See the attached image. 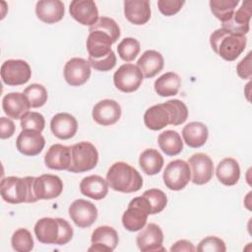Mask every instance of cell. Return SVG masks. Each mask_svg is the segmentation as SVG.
I'll use <instances>...</instances> for the list:
<instances>
[{
	"instance_id": "4316f807",
	"label": "cell",
	"mask_w": 252,
	"mask_h": 252,
	"mask_svg": "<svg viewBox=\"0 0 252 252\" xmlns=\"http://www.w3.org/2000/svg\"><path fill=\"white\" fill-rule=\"evenodd\" d=\"M163 65V57L157 50H146L137 61V66L145 78L155 77L162 70Z\"/></svg>"
},
{
	"instance_id": "7a4b0ae2",
	"label": "cell",
	"mask_w": 252,
	"mask_h": 252,
	"mask_svg": "<svg viewBox=\"0 0 252 252\" xmlns=\"http://www.w3.org/2000/svg\"><path fill=\"white\" fill-rule=\"evenodd\" d=\"M106 181L111 189L122 193L136 192L143 186V177L139 171L123 161H117L109 167Z\"/></svg>"
},
{
	"instance_id": "4fadbf2b",
	"label": "cell",
	"mask_w": 252,
	"mask_h": 252,
	"mask_svg": "<svg viewBox=\"0 0 252 252\" xmlns=\"http://www.w3.org/2000/svg\"><path fill=\"white\" fill-rule=\"evenodd\" d=\"M136 242L142 252L165 251L162 247L163 233L161 228L156 223H148L137 235Z\"/></svg>"
},
{
	"instance_id": "d4e9b609",
	"label": "cell",
	"mask_w": 252,
	"mask_h": 252,
	"mask_svg": "<svg viewBox=\"0 0 252 252\" xmlns=\"http://www.w3.org/2000/svg\"><path fill=\"white\" fill-rule=\"evenodd\" d=\"M125 18L132 24L141 26L151 18V7L148 0H126L124 1Z\"/></svg>"
},
{
	"instance_id": "cb8c5ba5",
	"label": "cell",
	"mask_w": 252,
	"mask_h": 252,
	"mask_svg": "<svg viewBox=\"0 0 252 252\" xmlns=\"http://www.w3.org/2000/svg\"><path fill=\"white\" fill-rule=\"evenodd\" d=\"M64 13V4L60 0H41L35 6L37 18L45 24H55L61 21Z\"/></svg>"
},
{
	"instance_id": "83f0119b",
	"label": "cell",
	"mask_w": 252,
	"mask_h": 252,
	"mask_svg": "<svg viewBox=\"0 0 252 252\" xmlns=\"http://www.w3.org/2000/svg\"><path fill=\"white\" fill-rule=\"evenodd\" d=\"M81 193L94 200H101L108 193V183L99 175H90L80 183Z\"/></svg>"
},
{
	"instance_id": "603a6c76",
	"label": "cell",
	"mask_w": 252,
	"mask_h": 252,
	"mask_svg": "<svg viewBox=\"0 0 252 252\" xmlns=\"http://www.w3.org/2000/svg\"><path fill=\"white\" fill-rule=\"evenodd\" d=\"M44 162L50 169L68 170L71 163V147L61 144L52 145L44 156Z\"/></svg>"
},
{
	"instance_id": "277c9868",
	"label": "cell",
	"mask_w": 252,
	"mask_h": 252,
	"mask_svg": "<svg viewBox=\"0 0 252 252\" xmlns=\"http://www.w3.org/2000/svg\"><path fill=\"white\" fill-rule=\"evenodd\" d=\"M35 177L27 176L20 178L8 176L1 181V196L4 201L10 204L34 203L37 198L34 195L33 183Z\"/></svg>"
},
{
	"instance_id": "74e56055",
	"label": "cell",
	"mask_w": 252,
	"mask_h": 252,
	"mask_svg": "<svg viewBox=\"0 0 252 252\" xmlns=\"http://www.w3.org/2000/svg\"><path fill=\"white\" fill-rule=\"evenodd\" d=\"M25 95L30 101L31 107L37 108L45 104L47 100V91L39 84H32L24 91Z\"/></svg>"
},
{
	"instance_id": "3957f363",
	"label": "cell",
	"mask_w": 252,
	"mask_h": 252,
	"mask_svg": "<svg viewBox=\"0 0 252 252\" xmlns=\"http://www.w3.org/2000/svg\"><path fill=\"white\" fill-rule=\"evenodd\" d=\"M247 38L245 35L232 33L220 28L210 35L213 50L226 61H234L245 49Z\"/></svg>"
},
{
	"instance_id": "7402d4cb",
	"label": "cell",
	"mask_w": 252,
	"mask_h": 252,
	"mask_svg": "<svg viewBox=\"0 0 252 252\" xmlns=\"http://www.w3.org/2000/svg\"><path fill=\"white\" fill-rule=\"evenodd\" d=\"M2 108L8 117L13 119H21L29 109L31 104L25 94L9 93L2 99Z\"/></svg>"
},
{
	"instance_id": "8d00e7d4",
	"label": "cell",
	"mask_w": 252,
	"mask_h": 252,
	"mask_svg": "<svg viewBox=\"0 0 252 252\" xmlns=\"http://www.w3.org/2000/svg\"><path fill=\"white\" fill-rule=\"evenodd\" d=\"M11 244L14 250L18 252H29L33 248V239L31 232L26 228L17 229L11 238Z\"/></svg>"
},
{
	"instance_id": "e0dca14e",
	"label": "cell",
	"mask_w": 252,
	"mask_h": 252,
	"mask_svg": "<svg viewBox=\"0 0 252 252\" xmlns=\"http://www.w3.org/2000/svg\"><path fill=\"white\" fill-rule=\"evenodd\" d=\"M121 116V107L113 99H102L93 108L94 120L102 126L115 124Z\"/></svg>"
},
{
	"instance_id": "ab89813d",
	"label": "cell",
	"mask_w": 252,
	"mask_h": 252,
	"mask_svg": "<svg viewBox=\"0 0 252 252\" xmlns=\"http://www.w3.org/2000/svg\"><path fill=\"white\" fill-rule=\"evenodd\" d=\"M143 196L147 198V200L150 204L151 215L158 214L166 207L167 197H166L165 193L159 189L152 188L150 190H147L144 192Z\"/></svg>"
},
{
	"instance_id": "f35d334b",
	"label": "cell",
	"mask_w": 252,
	"mask_h": 252,
	"mask_svg": "<svg viewBox=\"0 0 252 252\" xmlns=\"http://www.w3.org/2000/svg\"><path fill=\"white\" fill-rule=\"evenodd\" d=\"M141 49L140 42L133 37H126L117 46L118 55L123 61H133L139 54Z\"/></svg>"
},
{
	"instance_id": "8fae6325",
	"label": "cell",
	"mask_w": 252,
	"mask_h": 252,
	"mask_svg": "<svg viewBox=\"0 0 252 252\" xmlns=\"http://www.w3.org/2000/svg\"><path fill=\"white\" fill-rule=\"evenodd\" d=\"M69 216L74 223L81 228L91 226L97 219V209L90 201L75 200L69 207Z\"/></svg>"
},
{
	"instance_id": "d6a6232c",
	"label": "cell",
	"mask_w": 252,
	"mask_h": 252,
	"mask_svg": "<svg viewBox=\"0 0 252 252\" xmlns=\"http://www.w3.org/2000/svg\"><path fill=\"white\" fill-rule=\"evenodd\" d=\"M139 164L146 174L156 175L162 168L163 158L158 150L147 149L141 154Z\"/></svg>"
},
{
	"instance_id": "8992f818",
	"label": "cell",
	"mask_w": 252,
	"mask_h": 252,
	"mask_svg": "<svg viewBox=\"0 0 252 252\" xmlns=\"http://www.w3.org/2000/svg\"><path fill=\"white\" fill-rule=\"evenodd\" d=\"M149 215L151 207L147 198L143 195L135 197L122 216L123 226L129 231H138L146 225Z\"/></svg>"
},
{
	"instance_id": "7bdbcfd3",
	"label": "cell",
	"mask_w": 252,
	"mask_h": 252,
	"mask_svg": "<svg viewBox=\"0 0 252 252\" xmlns=\"http://www.w3.org/2000/svg\"><path fill=\"white\" fill-rule=\"evenodd\" d=\"M89 62L94 70L105 72L114 68V66L116 65V56L113 51L107 56L100 59H94L89 56Z\"/></svg>"
},
{
	"instance_id": "1f68e13d",
	"label": "cell",
	"mask_w": 252,
	"mask_h": 252,
	"mask_svg": "<svg viewBox=\"0 0 252 252\" xmlns=\"http://www.w3.org/2000/svg\"><path fill=\"white\" fill-rule=\"evenodd\" d=\"M158 143L160 150L167 156H176L183 150V142L178 132L165 130L158 135Z\"/></svg>"
},
{
	"instance_id": "ba28073f",
	"label": "cell",
	"mask_w": 252,
	"mask_h": 252,
	"mask_svg": "<svg viewBox=\"0 0 252 252\" xmlns=\"http://www.w3.org/2000/svg\"><path fill=\"white\" fill-rule=\"evenodd\" d=\"M32 76V70L25 60L9 59L1 66L2 81L8 86H21L28 83Z\"/></svg>"
},
{
	"instance_id": "6da1fadb",
	"label": "cell",
	"mask_w": 252,
	"mask_h": 252,
	"mask_svg": "<svg viewBox=\"0 0 252 252\" xmlns=\"http://www.w3.org/2000/svg\"><path fill=\"white\" fill-rule=\"evenodd\" d=\"M34 234L41 243L64 245L72 239L74 231L64 219L42 218L34 225Z\"/></svg>"
},
{
	"instance_id": "52a82bcc",
	"label": "cell",
	"mask_w": 252,
	"mask_h": 252,
	"mask_svg": "<svg viewBox=\"0 0 252 252\" xmlns=\"http://www.w3.org/2000/svg\"><path fill=\"white\" fill-rule=\"evenodd\" d=\"M163 182L165 186L173 191H179L186 187L191 178L189 164L183 159L170 161L163 171Z\"/></svg>"
},
{
	"instance_id": "44dd1931",
	"label": "cell",
	"mask_w": 252,
	"mask_h": 252,
	"mask_svg": "<svg viewBox=\"0 0 252 252\" xmlns=\"http://www.w3.org/2000/svg\"><path fill=\"white\" fill-rule=\"evenodd\" d=\"M86 44L89 56L94 59L103 58L112 52V39L108 34L100 31H94L90 32Z\"/></svg>"
},
{
	"instance_id": "f6af8a7d",
	"label": "cell",
	"mask_w": 252,
	"mask_h": 252,
	"mask_svg": "<svg viewBox=\"0 0 252 252\" xmlns=\"http://www.w3.org/2000/svg\"><path fill=\"white\" fill-rule=\"evenodd\" d=\"M237 75L243 79H251L252 72H251V52H249L246 57H244L236 66Z\"/></svg>"
},
{
	"instance_id": "7c38bea8",
	"label": "cell",
	"mask_w": 252,
	"mask_h": 252,
	"mask_svg": "<svg viewBox=\"0 0 252 252\" xmlns=\"http://www.w3.org/2000/svg\"><path fill=\"white\" fill-rule=\"evenodd\" d=\"M252 16V1L242 2L240 8L234 11L229 20L221 24V28L239 35H245L250 29V20Z\"/></svg>"
},
{
	"instance_id": "30bf717a",
	"label": "cell",
	"mask_w": 252,
	"mask_h": 252,
	"mask_svg": "<svg viewBox=\"0 0 252 252\" xmlns=\"http://www.w3.org/2000/svg\"><path fill=\"white\" fill-rule=\"evenodd\" d=\"M191 171L192 182L197 185L208 183L214 174V163L212 158L204 154L197 153L192 155L188 159Z\"/></svg>"
},
{
	"instance_id": "484cf974",
	"label": "cell",
	"mask_w": 252,
	"mask_h": 252,
	"mask_svg": "<svg viewBox=\"0 0 252 252\" xmlns=\"http://www.w3.org/2000/svg\"><path fill=\"white\" fill-rule=\"evenodd\" d=\"M144 123L147 128L158 131L170 123V113L166 104L159 103L148 108L144 114Z\"/></svg>"
},
{
	"instance_id": "d590c367",
	"label": "cell",
	"mask_w": 252,
	"mask_h": 252,
	"mask_svg": "<svg viewBox=\"0 0 252 252\" xmlns=\"http://www.w3.org/2000/svg\"><path fill=\"white\" fill-rule=\"evenodd\" d=\"M170 113L169 125L177 126L184 123L188 117V108L179 99H169L164 102Z\"/></svg>"
},
{
	"instance_id": "4dcf8cb0",
	"label": "cell",
	"mask_w": 252,
	"mask_h": 252,
	"mask_svg": "<svg viewBox=\"0 0 252 252\" xmlns=\"http://www.w3.org/2000/svg\"><path fill=\"white\" fill-rule=\"evenodd\" d=\"M181 86L180 77L173 72H167L158 77L154 84L156 93L160 96H171L177 94Z\"/></svg>"
},
{
	"instance_id": "f1b7e54d",
	"label": "cell",
	"mask_w": 252,
	"mask_h": 252,
	"mask_svg": "<svg viewBox=\"0 0 252 252\" xmlns=\"http://www.w3.org/2000/svg\"><path fill=\"white\" fill-rule=\"evenodd\" d=\"M208 136V128L202 122H190L182 129L183 140L190 148L202 147L207 142Z\"/></svg>"
},
{
	"instance_id": "9c48e42d",
	"label": "cell",
	"mask_w": 252,
	"mask_h": 252,
	"mask_svg": "<svg viewBox=\"0 0 252 252\" xmlns=\"http://www.w3.org/2000/svg\"><path fill=\"white\" fill-rule=\"evenodd\" d=\"M143 74L138 66L126 63L121 65L113 75L115 87L123 93H132L139 89L143 82Z\"/></svg>"
},
{
	"instance_id": "60d3db41",
	"label": "cell",
	"mask_w": 252,
	"mask_h": 252,
	"mask_svg": "<svg viewBox=\"0 0 252 252\" xmlns=\"http://www.w3.org/2000/svg\"><path fill=\"white\" fill-rule=\"evenodd\" d=\"M45 120L42 114L39 112L29 111L21 118V127L22 129H32L38 132H41L44 129Z\"/></svg>"
},
{
	"instance_id": "9a60e30c",
	"label": "cell",
	"mask_w": 252,
	"mask_h": 252,
	"mask_svg": "<svg viewBox=\"0 0 252 252\" xmlns=\"http://www.w3.org/2000/svg\"><path fill=\"white\" fill-rule=\"evenodd\" d=\"M63 190V182L57 175L42 174L35 177L33 191L37 200H50L57 198Z\"/></svg>"
},
{
	"instance_id": "7dc6e473",
	"label": "cell",
	"mask_w": 252,
	"mask_h": 252,
	"mask_svg": "<svg viewBox=\"0 0 252 252\" xmlns=\"http://www.w3.org/2000/svg\"><path fill=\"white\" fill-rule=\"evenodd\" d=\"M195 250H196V248L194 247L193 243L191 241H188V240H185V239H181V240L176 241L170 247V251H172V252H180V251L193 252Z\"/></svg>"
},
{
	"instance_id": "5bb4252c",
	"label": "cell",
	"mask_w": 252,
	"mask_h": 252,
	"mask_svg": "<svg viewBox=\"0 0 252 252\" xmlns=\"http://www.w3.org/2000/svg\"><path fill=\"white\" fill-rule=\"evenodd\" d=\"M91 64L84 58L74 57L67 61L64 67V78L73 87L84 85L91 76Z\"/></svg>"
},
{
	"instance_id": "2e32d148",
	"label": "cell",
	"mask_w": 252,
	"mask_h": 252,
	"mask_svg": "<svg viewBox=\"0 0 252 252\" xmlns=\"http://www.w3.org/2000/svg\"><path fill=\"white\" fill-rule=\"evenodd\" d=\"M40 133L32 129L22 130L16 141L17 150L25 156L38 155L45 145L44 137Z\"/></svg>"
},
{
	"instance_id": "b9f144b4",
	"label": "cell",
	"mask_w": 252,
	"mask_h": 252,
	"mask_svg": "<svg viewBox=\"0 0 252 252\" xmlns=\"http://www.w3.org/2000/svg\"><path fill=\"white\" fill-rule=\"evenodd\" d=\"M196 250L199 252H224L226 247L222 239L217 236H207L199 242Z\"/></svg>"
},
{
	"instance_id": "5b68a950",
	"label": "cell",
	"mask_w": 252,
	"mask_h": 252,
	"mask_svg": "<svg viewBox=\"0 0 252 252\" xmlns=\"http://www.w3.org/2000/svg\"><path fill=\"white\" fill-rule=\"evenodd\" d=\"M98 161V153L90 142H79L71 146V163L69 172L81 173L95 167Z\"/></svg>"
},
{
	"instance_id": "ffe728a7",
	"label": "cell",
	"mask_w": 252,
	"mask_h": 252,
	"mask_svg": "<svg viewBox=\"0 0 252 252\" xmlns=\"http://www.w3.org/2000/svg\"><path fill=\"white\" fill-rule=\"evenodd\" d=\"M50 129L53 135L58 139L68 140L73 138L77 133L78 122L70 113L60 112L52 117Z\"/></svg>"
},
{
	"instance_id": "bcb514c9",
	"label": "cell",
	"mask_w": 252,
	"mask_h": 252,
	"mask_svg": "<svg viewBox=\"0 0 252 252\" xmlns=\"http://www.w3.org/2000/svg\"><path fill=\"white\" fill-rule=\"evenodd\" d=\"M15 133V124L14 122L6 117L0 118V138L8 139L12 137Z\"/></svg>"
},
{
	"instance_id": "ee69618b",
	"label": "cell",
	"mask_w": 252,
	"mask_h": 252,
	"mask_svg": "<svg viewBox=\"0 0 252 252\" xmlns=\"http://www.w3.org/2000/svg\"><path fill=\"white\" fill-rule=\"evenodd\" d=\"M184 1L180 0H158V7L159 12L164 16H173L180 11Z\"/></svg>"
},
{
	"instance_id": "ac0fdd59",
	"label": "cell",
	"mask_w": 252,
	"mask_h": 252,
	"mask_svg": "<svg viewBox=\"0 0 252 252\" xmlns=\"http://www.w3.org/2000/svg\"><path fill=\"white\" fill-rule=\"evenodd\" d=\"M70 15L84 26H93L98 20V10L93 0H74L69 6Z\"/></svg>"
},
{
	"instance_id": "d6986e66",
	"label": "cell",
	"mask_w": 252,
	"mask_h": 252,
	"mask_svg": "<svg viewBox=\"0 0 252 252\" xmlns=\"http://www.w3.org/2000/svg\"><path fill=\"white\" fill-rule=\"evenodd\" d=\"M117 231L108 225L97 226L92 233L89 251H112L118 244Z\"/></svg>"
},
{
	"instance_id": "e575fe53",
	"label": "cell",
	"mask_w": 252,
	"mask_h": 252,
	"mask_svg": "<svg viewBox=\"0 0 252 252\" xmlns=\"http://www.w3.org/2000/svg\"><path fill=\"white\" fill-rule=\"evenodd\" d=\"M94 31H100V32L108 34L110 36V38L112 39L113 43L116 42V40L120 36L119 26L113 19L107 18V17L98 18V20L92 27H90V30H89L90 32H94Z\"/></svg>"
},
{
	"instance_id": "f546056e",
	"label": "cell",
	"mask_w": 252,
	"mask_h": 252,
	"mask_svg": "<svg viewBox=\"0 0 252 252\" xmlns=\"http://www.w3.org/2000/svg\"><path fill=\"white\" fill-rule=\"evenodd\" d=\"M216 174L220 183L226 186H232L237 183L240 177L239 164L236 159L225 158L219 162Z\"/></svg>"
},
{
	"instance_id": "836d02e7",
	"label": "cell",
	"mask_w": 252,
	"mask_h": 252,
	"mask_svg": "<svg viewBox=\"0 0 252 252\" xmlns=\"http://www.w3.org/2000/svg\"><path fill=\"white\" fill-rule=\"evenodd\" d=\"M238 3V0H211L209 4L214 16L224 23L233 15Z\"/></svg>"
}]
</instances>
